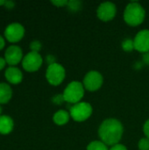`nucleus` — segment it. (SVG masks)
<instances>
[{"mask_svg":"<svg viewBox=\"0 0 149 150\" xmlns=\"http://www.w3.org/2000/svg\"><path fill=\"white\" fill-rule=\"evenodd\" d=\"M123 133V125L117 119L105 120L98 128V136L101 142L111 147L119 143Z\"/></svg>","mask_w":149,"mask_h":150,"instance_id":"nucleus-1","label":"nucleus"},{"mask_svg":"<svg viewBox=\"0 0 149 150\" xmlns=\"http://www.w3.org/2000/svg\"><path fill=\"white\" fill-rule=\"evenodd\" d=\"M145 17V9L138 2H131L126 6L124 11V20L127 25L137 26L143 23Z\"/></svg>","mask_w":149,"mask_h":150,"instance_id":"nucleus-2","label":"nucleus"},{"mask_svg":"<svg viewBox=\"0 0 149 150\" xmlns=\"http://www.w3.org/2000/svg\"><path fill=\"white\" fill-rule=\"evenodd\" d=\"M84 91L85 89L83 87V83L77 81H73L69 83L66 86L62 93L65 102L73 105L81 102L82 98L84 96Z\"/></svg>","mask_w":149,"mask_h":150,"instance_id":"nucleus-3","label":"nucleus"},{"mask_svg":"<svg viewBox=\"0 0 149 150\" xmlns=\"http://www.w3.org/2000/svg\"><path fill=\"white\" fill-rule=\"evenodd\" d=\"M93 109L88 102H79L72 105L69 111L70 117L76 122H83L88 120L92 114Z\"/></svg>","mask_w":149,"mask_h":150,"instance_id":"nucleus-4","label":"nucleus"},{"mask_svg":"<svg viewBox=\"0 0 149 150\" xmlns=\"http://www.w3.org/2000/svg\"><path fill=\"white\" fill-rule=\"evenodd\" d=\"M66 70L63 66L55 62L48 65L46 71V78L47 82L54 86L60 85L65 79Z\"/></svg>","mask_w":149,"mask_h":150,"instance_id":"nucleus-5","label":"nucleus"},{"mask_svg":"<svg viewBox=\"0 0 149 150\" xmlns=\"http://www.w3.org/2000/svg\"><path fill=\"white\" fill-rule=\"evenodd\" d=\"M104 83V78L101 73L96 70L88 72L83 81V84L85 90L89 91H96L101 88Z\"/></svg>","mask_w":149,"mask_h":150,"instance_id":"nucleus-6","label":"nucleus"},{"mask_svg":"<svg viewBox=\"0 0 149 150\" xmlns=\"http://www.w3.org/2000/svg\"><path fill=\"white\" fill-rule=\"evenodd\" d=\"M43 63V59L40 53L29 52L22 60V67L27 72H35L40 69Z\"/></svg>","mask_w":149,"mask_h":150,"instance_id":"nucleus-7","label":"nucleus"},{"mask_svg":"<svg viewBox=\"0 0 149 150\" xmlns=\"http://www.w3.org/2000/svg\"><path fill=\"white\" fill-rule=\"evenodd\" d=\"M25 28L19 23H11L4 30V37L11 43H17L23 39Z\"/></svg>","mask_w":149,"mask_h":150,"instance_id":"nucleus-8","label":"nucleus"},{"mask_svg":"<svg viewBox=\"0 0 149 150\" xmlns=\"http://www.w3.org/2000/svg\"><path fill=\"white\" fill-rule=\"evenodd\" d=\"M116 13H117V7L115 4L112 2L102 3L97 10V18L105 22L113 19L116 16Z\"/></svg>","mask_w":149,"mask_h":150,"instance_id":"nucleus-9","label":"nucleus"},{"mask_svg":"<svg viewBox=\"0 0 149 150\" xmlns=\"http://www.w3.org/2000/svg\"><path fill=\"white\" fill-rule=\"evenodd\" d=\"M23 58V51L18 46L11 45L5 50L4 59L6 61V63L10 65V67H15L20 62H22Z\"/></svg>","mask_w":149,"mask_h":150,"instance_id":"nucleus-10","label":"nucleus"},{"mask_svg":"<svg viewBox=\"0 0 149 150\" xmlns=\"http://www.w3.org/2000/svg\"><path fill=\"white\" fill-rule=\"evenodd\" d=\"M134 49L141 53H148L149 52V30L144 29L140 31L134 40Z\"/></svg>","mask_w":149,"mask_h":150,"instance_id":"nucleus-11","label":"nucleus"},{"mask_svg":"<svg viewBox=\"0 0 149 150\" xmlns=\"http://www.w3.org/2000/svg\"><path fill=\"white\" fill-rule=\"evenodd\" d=\"M4 76L6 80L11 84H18L23 80L22 71L16 67H9L4 72Z\"/></svg>","mask_w":149,"mask_h":150,"instance_id":"nucleus-12","label":"nucleus"},{"mask_svg":"<svg viewBox=\"0 0 149 150\" xmlns=\"http://www.w3.org/2000/svg\"><path fill=\"white\" fill-rule=\"evenodd\" d=\"M14 127V122L12 118L8 115L0 116V134L6 135L12 132Z\"/></svg>","mask_w":149,"mask_h":150,"instance_id":"nucleus-13","label":"nucleus"},{"mask_svg":"<svg viewBox=\"0 0 149 150\" xmlns=\"http://www.w3.org/2000/svg\"><path fill=\"white\" fill-rule=\"evenodd\" d=\"M12 97L11 87L5 83H0V105L7 104Z\"/></svg>","mask_w":149,"mask_h":150,"instance_id":"nucleus-14","label":"nucleus"},{"mask_svg":"<svg viewBox=\"0 0 149 150\" xmlns=\"http://www.w3.org/2000/svg\"><path fill=\"white\" fill-rule=\"evenodd\" d=\"M70 119V114L67 111L64 110H59L57 111L54 116H53V120L54 122L58 125V126H63L66 125Z\"/></svg>","mask_w":149,"mask_h":150,"instance_id":"nucleus-15","label":"nucleus"},{"mask_svg":"<svg viewBox=\"0 0 149 150\" xmlns=\"http://www.w3.org/2000/svg\"><path fill=\"white\" fill-rule=\"evenodd\" d=\"M87 150H109L107 145L101 141H94L89 143L87 146Z\"/></svg>","mask_w":149,"mask_h":150,"instance_id":"nucleus-16","label":"nucleus"},{"mask_svg":"<svg viewBox=\"0 0 149 150\" xmlns=\"http://www.w3.org/2000/svg\"><path fill=\"white\" fill-rule=\"evenodd\" d=\"M122 48L124 51L126 52H131L134 49V42H133V40H131V39H126L123 40L122 44Z\"/></svg>","mask_w":149,"mask_h":150,"instance_id":"nucleus-17","label":"nucleus"},{"mask_svg":"<svg viewBox=\"0 0 149 150\" xmlns=\"http://www.w3.org/2000/svg\"><path fill=\"white\" fill-rule=\"evenodd\" d=\"M68 7L70 11H79L82 7V3L80 1H76V0H72V1H68Z\"/></svg>","mask_w":149,"mask_h":150,"instance_id":"nucleus-18","label":"nucleus"},{"mask_svg":"<svg viewBox=\"0 0 149 150\" xmlns=\"http://www.w3.org/2000/svg\"><path fill=\"white\" fill-rule=\"evenodd\" d=\"M138 148L140 150H149V139L142 138L139 141Z\"/></svg>","mask_w":149,"mask_h":150,"instance_id":"nucleus-19","label":"nucleus"},{"mask_svg":"<svg viewBox=\"0 0 149 150\" xmlns=\"http://www.w3.org/2000/svg\"><path fill=\"white\" fill-rule=\"evenodd\" d=\"M41 47H42V45L39 40H32L30 43V49H31L32 52L39 53L40 50L41 49Z\"/></svg>","mask_w":149,"mask_h":150,"instance_id":"nucleus-20","label":"nucleus"},{"mask_svg":"<svg viewBox=\"0 0 149 150\" xmlns=\"http://www.w3.org/2000/svg\"><path fill=\"white\" fill-rule=\"evenodd\" d=\"M52 101L54 103V104H57V105H61V103H63L65 100H64V98H63V95H56L54 97H53L52 98Z\"/></svg>","mask_w":149,"mask_h":150,"instance_id":"nucleus-21","label":"nucleus"},{"mask_svg":"<svg viewBox=\"0 0 149 150\" xmlns=\"http://www.w3.org/2000/svg\"><path fill=\"white\" fill-rule=\"evenodd\" d=\"M53 4H54L55 6L57 7H62V6H65V5H68V1L67 0H54V1H52L51 2Z\"/></svg>","mask_w":149,"mask_h":150,"instance_id":"nucleus-22","label":"nucleus"},{"mask_svg":"<svg viewBox=\"0 0 149 150\" xmlns=\"http://www.w3.org/2000/svg\"><path fill=\"white\" fill-rule=\"evenodd\" d=\"M109 150H127V149H126V147L125 145L118 143V144H115V145L112 146Z\"/></svg>","mask_w":149,"mask_h":150,"instance_id":"nucleus-23","label":"nucleus"},{"mask_svg":"<svg viewBox=\"0 0 149 150\" xmlns=\"http://www.w3.org/2000/svg\"><path fill=\"white\" fill-rule=\"evenodd\" d=\"M143 132L146 135V138L149 139V120H148L145 122V124L143 126Z\"/></svg>","mask_w":149,"mask_h":150,"instance_id":"nucleus-24","label":"nucleus"},{"mask_svg":"<svg viewBox=\"0 0 149 150\" xmlns=\"http://www.w3.org/2000/svg\"><path fill=\"white\" fill-rule=\"evenodd\" d=\"M4 6H5L7 9H12V8L15 6V3H14L13 1H8V0H5Z\"/></svg>","mask_w":149,"mask_h":150,"instance_id":"nucleus-25","label":"nucleus"},{"mask_svg":"<svg viewBox=\"0 0 149 150\" xmlns=\"http://www.w3.org/2000/svg\"><path fill=\"white\" fill-rule=\"evenodd\" d=\"M47 62L48 65H51L53 63H55V58L54 57V55H47Z\"/></svg>","mask_w":149,"mask_h":150,"instance_id":"nucleus-26","label":"nucleus"},{"mask_svg":"<svg viewBox=\"0 0 149 150\" xmlns=\"http://www.w3.org/2000/svg\"><path fill=\"white\" fill-rule=\"evenodd\" d=\"M7 63H6V61H5V59L4 58H3V57H0V71L5 67V65H6Z\"/></svg>","mask_w":149,"mask_h":150,"instance_id":"nucleus-27","label":"nucleus"},{"mask_svg":"<svg viewBox=\"0 0 149 150\" xmlns=\"http://www.w3.org/2000/svg\"><path fill=\"white\" fill-rule=\"evenodd\" d=\"M5 46V41H4V38L3 36L0 35V50H2Z\"/></svg>","mask_w":149,"mask_h":150,"instance_id":"nucleus-28","label":"nucleus"},{"mask_svg":"<svg viewBox=\"0 0 149 150\" xmlns=\"http://www.w3.org/2000/svg\"><path fill=\"white\" fill-rule=\"evenodd\" d=\"M144 61L147 62V63H149V52L148 53H146L144 54Z\"/></svg>","mask_w":149,"mask_h":150,"instance_id":"nucleus-29","label":"nucleus"},{"mask_svg":"<svg viewBox=\"0 0 149 150\" xmlns=\"http://www.w3.org/2000/svg\"><path fill=\"white\" fill-rule=\"evenodd\" d=\"M4 3H5V0H0V6L4 5Z\"/></svg>","mask_w":149,"mask_h":150,"instance_id":"nucleus-30","label":"nucleus"},{"mask_svg":"<svg viewBox=\"0 0 149 150\" xmlns=\"http://www.w3.org/2000/svg\"><path fill=\"white\" fill-rule=\"evenodd\" d=\"M2 111H3V109H2V106L0 105V116H1V113H2Z\"/></svg>","mask_w":149,"mask_h":150,"instance_id":"nucleus-31","label":"nucleus"}]
</instances>
